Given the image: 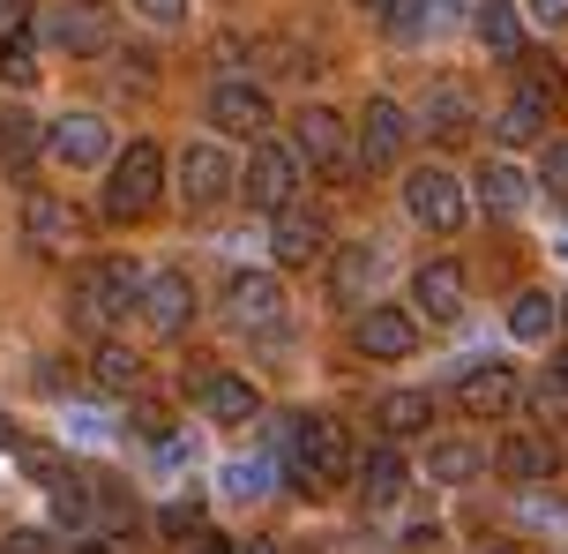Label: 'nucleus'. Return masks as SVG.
I'll list each match as a JSON object with an SVG mask.
<instances>
[{"label": "nucleus", "mask_w": 568, "mask_h": 554, "mask_svg": "<svg viewBox=\"0 0 568 554\" xmlns=\"http://www.w3.org/2000/svg\"><path fill=\"white\" fill-rule=\"evenodd\" d=\"M270 442L284 450V472H292L300 495H322L329 480H344V472L359 465V457H352V435H344V420H329V412H292Z\"/></svg>", "instance_id": "1"}, {"label": "nucleus", "mask_w": 568, "mask_h": 554, "mask_svg": "<svg viewBox=\"0 0 568 554\" xmlns=\"http://www.w3.org/2000/svg\"><path fill=\"white\" fill-rule=\"evenodd\" d=\"M142 308V270L128 255H98V263L75 270V292H68V322L83 338H113L120 322Z\"/></svg>", "instance_id": "2"}, {"label": "nucleus", "mask_w": 568, "mask_h": 554, "mask_svg": "<svg viewBox=\"0 0 568 554\" xmlns=\"http://www.w3.org/2000/svg\"><path fill=\"white\" fill-rule=\"evenodd\" d=\"M158 195H165V150L150 143V135H135L128 150H113L105 218H113V225H135V218H150V210H158Z\"/></svg>", "instance_id": "3"}, {"label": "nucleus", "mask_w": 568, "mask_h": 554, "mask_svg": "<svg viewBox=\"0 0 568 554\" xmlns=\"http://www.w3.org/2000/svg\"><path fill=\"white\" fill-rule=\"evenodd\" d=\"M292 150H300V165H314V173L337 180V188L359 180V150H352V135H344V120L329 105H307V113L292 120Z\"/></svg>", "instance_id": "4"}, {"label": "nucleus", "mask_w": 568, "mask_h": 554, "mask_svg": "<svg viewBox=\"0 0 568 554\" xmlns=\"http://www.w3.org/2000/svg\"><path fill=\"white\" fill-rule=\"evenodd\" d=\"M225 322L240 330V338L284 345V285L270 278V270H240V278L225 285Z\"/></svg>", "instance_id": "5"}, {"label": "nucleus", "mask_w": 568, "mask_h": 554, "mask_svg": "<svg viewBox=\"0 0 568 554\" xmlns=\"http://www.w3.org/2000/svg\"><path fill=\"white\" fill-rule=\"evenodd\" d=\"M404 210H412V225H426V233H456L471 203H464V180L449 165H412L404 173Z\"/></svg>", "instance_id": "6"}, {"label": "nucleus", "mask_w": 568, "mask_h": 554, "mask_svg": "<svg viewBox=\"0 0 568 554\" xmlns=\"http://www.w3.org/2000/svg\"><path fill=\"white\" fill-rule=\"evenodd\" d=\"M172 188H180L187 210H217L232 188H240V165L225 158V143H187L180 165H172Z\"/></svg>", "instance_id": "7"}, {"label": "nucleus", "mask_w": 568, "mask_h": 554, "mask_svg": "<svg viewBox=\"0 0 568 554\" xmlns=\"http://www.w3.org/2000/svg\"><path fill=\"white\" fill-rule=\"evenodd\" d=\"M240 195H247L255 210H284L292 195H300V150L292 143H262L255 135L247 165H240Z\"/></svg>", "instance_id": "8"}, {"label": "nucleus", "mask_w": 568, "mask_h": 554, "mask_svg": "<svg viewBox=\"0 0 568 554\" xmlns=\"http://www.w3.org/2000/svg\"><path fill=\"white\" fill-rule=\"evenodd\" d=\"M352 352H359V360H412V352H419V315L367 300V308L352 315Z\"/></svg>", "instance_id": "9"}, {"label": "nucleus", "mask_w": 568, "mask_h": 554, "mask_svg": "<svg viewBox=\"0 0 568 554\" xmlns=\"http://www.w3.org/2000/svg\"><path fill=\"white\" fill-rule=\"evenodd\" d=\"M45 158H53L60 173L105 165V158H113V128H105V113H60L53 128H45Z\"/></svg>", "instance_id": "10"}, {"label": "nucleus", "mask_w": 568, "mask_h": 554, "mask_svg": "<svg viewBox=\"0 0 568 554\" xmlns=\"http://www.w3.org/2000/svg\"><path fill=\"white\" fill-rule=\"evenodd\" d=\"M210 128L217 135H270V90L247 83V75H225V83H210Z\"/></svg>", "instance_id": "11"}, {"label": "nucleus", "mask_w": 568, "mask_h": 554, "mask_svg": "<svg viewBox=\"0 0 568 554\" xmlns=\"http://www.w3.org/2000/svg\"><path fill=\"white\" fill-rule=\"evenodd\" d=\"M270 255H277V270H307V263H322V255H329V225H322L307 203L270 210Z\"/></svg>", "instance_id": "12"}, {"label": "nucleus", "mask_w": 568, "mask_h": 554, "mask_svg": "<svg viewBox=\"0 0 568 554\" xmlns=\"http://www.w3.org/2000/svg\"><path fill=\"white\" fill-rule=\"evenodd\" d=\"M158 338H180L195 322V278L187 270H142V308H135Z\"/></svg>", "instance_id": "13"}, {"label": "nucleus", "mask_w": 568, "mask_h": 554, "mask_svg": "<svg viewBox=\"0 0 568 554\" xmlns=\"http://www.w3.org/2000/svg\"><path fill=\"white\" fill-rule=\"evenodd\" d=\"M412 143V120H404L397 98H367V113H359V173H389Z\"/></svg>", "instance_id": "14"}, {"label": "nucleus", "mask_w": 568, "mask_h": 554, "mask_svg": "<svg viewBox=\"0 0 568 554\" xmlns=\"http://www.w3.org/2000/svg\"><path fill=\"white\" fill-rule=\"evenodd\" d=\"M45 38H53L60 53H113V16L98 8V0H60L53 16H45Z\"/></svg>", "instance_id": "15"}, {"label": "nucleus", "mask_w": 568, "mask_h": 554, "mask_svg": "<svg viewBox=\"0 0 568 554\" xmlns=\"http://www.w3.org/2000/svg\"><path fill=\"white\" fill-rule=\"evenodd\" d=\"M352 480H359V502H367V510H397L404 487H412V465H404V450H397V442L382 435V442L367 450V457L352 465Z\"/></svg>", "instance_id": "16"}, {"label": "nucleus", "mask_w": 568, "mask_h": 554, "mask_svg": "<svg viewBox=\"0 0 568 554\" xmlns=\"http://www.w3.org/2000/svg\"><path fill=\"white\" fill-rule=\"evenodd\" d=\"M419 128L434 135V143H464V135L479 128V98L456 83V75H442V83L426 90V105H419Z\"/></svg>", "instance_id": "17"}, {"label": "nucleus", "mask_w": 568, "mask_h": 554, "mask_svg": "<svg viewBox=\"0 0 568 554\" xmlns=\"http://www.w3.org/2000/svg\"><path fill=\"white\" fill-rule=\"evenodd\" d=\"M382 263H389V255H382L374 240L337 248V255H329V300H337V308H367V292L382 285Z\"/></svg>", "instance_id": "18"}, {"label": "nucleus", "mask_w": 568, "mask_h": 554, "mask_svg": "<svg viewBox=\"0 0 568 554\" xmlns=\"http://www.w3.org/2000/svg\"><path fill=\"white\" fill-rule=\"evenodd\" d=\"M412 315H426V322H456L464 315V270H456L449 255H434V263L412 270Z\"/></svg>", "instance_id": "19"}, {"label": "nucleus", "mask_w": 568, "mask_h": 554, "mask_svg": "<svg viewBox=\"0 0 568 554\" xmlns=\"http://www.w3.org/2000/svg\"><path fill=\"white\" fill-rule=\"evenodd\" d=\"M456 405L471 412V420H501V412L516 405V367H501V360L464 367V375H456Z\"/></svg>", "instance_id": "20"}, {"label": "nucleus", "mask_w": 568, "mask_h": 554, "mask_svg": "<svg viewBox=\"0 0 568 554\" xmlns=\"http://www.w3.org/2000/svg\"><path fill=\"white\" fill-rule=\"evenodd\" d=\"M195 390H202V420H217V427H247V420L262 412V397H255L247 375H202Z\"/></svg>", "instance_id": "21"}, {"label": "nucleus", "mask_w": 568, "mask_h": 554, "mask_svg": "<svg viewBox=\"0 0 568 554\" xmlns=\"http://www.w3.org/2000/svg\"><path fill=\"white\" fill-rule=\"evenodd\" d=\"M494 465L509 472L516 487H546V480L561 472V450H554L546 435H509L501 450H494Z\"/></svg>", "instance_id": "22"}, {"label": "nucleus", "mask_w": 568, "mask_h": 554, "mask_svg": "<svg viewBox=\"0 0 568 554\" xmlns=\"http://www.w3.org/2000/svg\"><path fill=\"white\" fill-rule=\"evenodd\" d=\"M471 188H479V210H486V218H516V210L531 203V180L516 173L509 158H486Z\"/></svg>", "instance_id": "23"}, {"label": "nucleus", "mask_w": 568, "mask_h": 554, "mask_svg": "<svg viewBox=\"0 0 568 554\" xmlns=\"http://www.w3.org/2000/svg\"><path fill=\"white\" fill-rule=\"evenodd\" d=\"M23 233H30V248H75L83 225H75V210L60 195H23Z\"/></svg>", "instance_id": "24"}, {"label": "nucleus", "mask_w": 568, "mask_h": 554, "mask_svg": "<svg viewBox=\"0 0 568 554\" xmlns=\"http://www.w3.org/2000/svg\"><path fill=\"white\" fill-rule=\"evenodd\" d=\"M471 30H479V46L494 60L524 53V8H509V0H479V8H471Z\"/></svg>", "instance_id": "25"}, {"label": "nucleus", "mask_w": 568, "mask_h": 554, "mask_svg": "<svg viewBox=\"0 0 568 554\" xmlns=\"http://www.w3.org/2000/svg\"><path fill=\"white\" fill-rule=\"evenodd\" d=\"M374 427H382L389 442L426 435V427H434V397H426V390H389V397L374 405Z\"/></svg>", "instance_id": "26"}, {"label": "nucleus", "mask_w": 568, "mask_h": 554, "mask_svg": "<svg viewBox=\"0 0 568 554\" xmlns=\"http://www.w3.org/2000/svg\"><path fill=\"white\" fill-rule=\"evenodd\" d=\"M45 495H53V525H60V532H98V480L60 472Z\"/></svg>", "instance_id": "27"}, {"label": "nucleus", "mask_w": 568, "mask_h": 554, "mask_svg": "<svg viewBox=\"0 0 568 554\" xmlns=\"http://www.w3.org/2000/svg\"><path fill=\"white\" fill-rule=\"evenodd\" d=\"M546 120H554V105H539V98H524V90H516L509 105L494 113V143H501V150L539 143V135H546Z\"/></svg>", "instance_id": "28"}, {"label": "nucleus", "mask_w": 568, "mask_h": 554, "mask_svg": "<svg viewBox=\"0 0 568 554\" xmlns=\"http://www.w3.org/2000/svg\"><path fill=\"white\" fill-rule=\"evenodd\" d=\"M479 472H486L479 442H434V450H426V480H434V487H471Z\"/></svg>", "instance_id": "29"}, {"label": "nucleus", "mask_w": 568, "mask_h": 554, "mask_svg": "<svg viewBox=\"0 0 568 554\" xmlns=\"http://www.w3.org/2000/svg\"><path fill=\"white\" fill-rule=\"evenodd\" d=\"M90 375H98V390H105V397H135V390H142V360L128 345H113V338H98Z\"/></svg>", "instance_id": "30"}, {"label": "nucleus", "mask_w": 568, "mask_h": 554, "mask_svg": "<svg viewBox=\"0 0 568 554\" xmlns=\"http://www.w3.org/2000/svg\"><path fill=\"white\" fill-rule=\"evenodd\" d=\"M38 150H45V128H38L23 105H0V165H8V173H23Z\"/></svg>", "instance_id": "31"}, {"label": "nucleus", "mask_w": 568, "mask_h": 554, "mask_svg": "<svg viewBox=\"0 0 568 554\" xmlns=\"http://www.w3.org/2000/svg\"><path fill=\"white\" fill-rule=\"evenodd\" d=\"M554 322H561V300H554V292H516V308H509V338L539 345V338H554Z\"/></svg>", "instance_id": "32"}, {"label": "nucleus", "mask_w": 568, "mask_h": 554, "mask_svg": "<svg viewBox=\"0 0 568 554\" xmlns=\"http://www.w3.org/2000/svg\"><path fill=\"white\" fill-rule=\"evenodd\" d=\"M516 68H524V98H539V105H561L568 98V75L554 53H516Z\"/></svg>", "instance_id": "33"}, {"label": "nucleus", "mask_w": 568, "mask_h": 554, "mask_svg": "<svg viewBox=\"0 0 568 554\" xmlns=\"http://www.w3.org/2000/svg\"><path fill=\"white\" fill-rule=\"evenodd\" d=\"M0 83H8V90L38 83V46H30L23 30H0Z\"/></svg>", "instance_id": "34"}, {"label": "nucleus", "mask_w": 568, "mask_h": 554, "mask_svg": "<svg viewBox=\"0 0 568 554\" xmlns=\"http://www.w3.org/2000/svg\"><path fill=\"white\" fill-rule=\"evenodd\" d=\"M426 23H434V0H382V30H389L397 46H412Z\"/></svg>", "instance_id": "35"}, {"label": "nucleus", "mask_w": 568, "mask_h": 554, "mask_svg": "<svg viewBox=\"0 0 568 554\" xmlns=\"http://www.w3.org/2000/svg\"><path fill=\"white\" fill-rule=\"evenodd\" d=\"M225 495L232 502H262L270 495V457H232L225 465Z\"/></svg>", "instance_id": "36"}, {"label": "nucleus", "mask_w": 568, "mask_h": 554, "mask_svg": "<svg viewBox=\"0 0 568 554\" xmlns=\"http://www.w3.org/2000/svg\"><path fill=\"white\" fill-rule=\"evenodd\" d=\"M158 532H165V540H195V532H202V502L195 495L165 502V510H158Z\"/></svg>", "instance_id": "37"}, {"label": "nucleus", "mask_w": 568, "mask_h": 554, "mask_svg": "<svg viewBox=\"0 0 568 554\" xmlns=\"http://www.w3.org/2000/svg\"><path fill=\"white\" fill-rule=\"evenodd\" d=\"M539 188L554 195V203H568V135H554V143H546V158H539Z\"/></svg>", "instance_id": "38"}, {"label": "nucleus", "mask_w": 568, "mask_h": 554, "mask_svg": "<svg viewBox=\"0 0 568 554\" xmlns=\"http://www.w3.org/2000/svg\"><path fill=\"white\" fill-rule=\"evenodd\" d=\"M16 465H23L30 480H38V487H53L60 472H68V465H60V457H53V450H38V442H23V450H16Z\"/></svg>", "instance_id": "39"}, {"label": "nucleus", "mask_w": 568, "mask_h": 554, "mask_svg": "<svg viewBox=\"0 0 568 554\" xmlns=\"http://www.w3.org/2000/svg\"><path fill=\"white\" fill-rule=\"evenodd\" d=\"M135 16H150L158 30H172V23H187V0H135Z\"/></svg>", "instance_id": "40"}, {"label": "nucleus", "mask_w": 568, "mask_h": 554, "mask_svg": "<svg viewBox=\"0 0 568 554\" xmlns=\"http://www.w3.org/2000/svg\"><path fill=\"white\" fill-rule=\"evenodd\" d=\"M0 554H45V532H8V540H0Z\"/></svg>", "instance_id": "41"}, {"label": "nucleus", "mask_w": 568, "mask_h": 554, "mask_svg": "<svg viewBox=\"0 0 568 554\" xmlns=\"http://www.w3.org/2000/svg\"><path fill=\"white\" fill-rule=\"evenodd\" d=\"M531 23H568V0H524Z\"/></svg>", "instance_id": "42"}, {"label": "nucleus", "mask_w": 568, "mask_h": 554, "mask_svg": "<svg viewBox=\"0 0 568 554\" xmlns=\"http://www.w3.org/2000/svg\"><path fill=\"white\" fill-rule=\"evenodd\" d=\"M150 68H158V53H142V46H135V53H120V75H128V83H142Z\"/></svg>", "instance_id": "43"}, {"label": "nucleus", "mask_w": 568, "mask_h": 554, "mask_svg": "<svg viewBox=\"0 0 568 554\" xmlns=\"http://www.w3.org/2000/svg\"><path fill=\"white\" fill-rule=\"evenodd\" d=\"M195 554H240V540H225V532H195Z\"/></svg>", "instance_id": "44"}, {"label": "nucleus", "mask_w": 568, "mask_h": 554, "mask_svg": "<svg viewBox=\"0 0 568 554\" xmlns=\"http://www.w3.org/2000/svg\"><path fill=\"white\" fill-rule=\"evenodd\" d=\"M23 16H30V0H0V30H23Z\"/></svg>", "instance_id": "45"}, {"label": "nucleus", "mask_w": 568, "mask_h": 554, "mask_svg": "<svg viewBox=\"0 0 568 554\" xmlns=\"http://www.w3.org/2000/svg\"><path fill=\"white\" fill-rule=\"evenodd\" d=\"M68 554H113V540H98V532H75V547Z\"/></svg>", "instance_id": "46"}, {"label": "nucleus", "mask_w": 568, "mask_h": 554, "mask_svg": "<svg viewBox=\"0 0 568 554\" xmlns=\"http://www.w3.org/2000/svg\"><path fill=\"white\" fill-rule=\"evenodd\" d=\"M0 450H8V457H16V450H23V427H16V420H8V412H0Z\"/></svg>", "instance_id": "47"}, {"label": "nucleus", "mask_w": 568, "mask_h": 554, "mask_svg": "<svg viewBox=\"0 0 568 554\" xmlns=\"http://www.w3.org/2000/svg\"><path fill=\"white\" fill-rule=\"evenodd\" d=\"M479 0H434V16H471Z\"/></svg>", "instance_id": "48"}, {"label": "nucleus", "mask_w": 568, "mask_h": 554, "mask_svg": "<svg viewBox=\"0 0 568 554\" xmlns=\"http://www.w3.org/2000/svg\"><path fill=\"white\" fill-rule=\"evenodd\" d=\"M240 554H284L277 540H240Z\"/></svg>", "instance_id": "49"}, {"label": "nucleus", "mask_w": 568, "mask_h": 554, "mask_svg": "<svg viewBox=\"0 0 568 554\" xmlns=\"http://www.w3.org/2000/svg\"><path fill=\"white\" fill-rule=\"evenodd\" d=\"M554 390H568V352H561V360H554Z\"/></svg>", "instance_id": "50"}, {"label": "nucleus", "mask_w": 568, "mask_h": 554, "mask_svg": "<svg viewBox=\"0 0 568 554\" xmlns=\"http://www.w3.org/2000/svg\"><path fill=\"white\" fill-rule=\"evenodd\" d=\"M359 8H382V0H359Z\"/></svg>", "instance_id": "51"}, {"label": "nucleus", "mask_w": 568, "mask_h": 554, "mask_svg": "<svg viewBox=\"0 0 568 554\" xmlns=\"http://www.w3.org/2000/svg\"><path fill=\"white\" fill-rule=\"evenodd\" d=\"M561 322H568V300H561Z\"/></svg>", "instance_id": "52"}]
</instances>
